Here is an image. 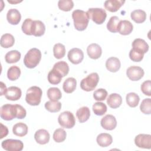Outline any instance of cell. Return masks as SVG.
Segmentation results:
<instances>
[{"mask_svg": "<svg viewBox=\"0 0 151 151\" xmlns=\"http://www.w3.org/2000/svg\"><path fill=\"white\" fill-rule=\"evenodd\" d=\"M72 18L74 27L77 30L81 31L86 29L89 22V18L86 12L76 9L72 13Z\"/></svg>", "mask_w": 151, "mask_h": 151, "instance_id": "1", "label": "cell"}, {"mask_svg": "<svg viewBox=\"0 0 151 151\" xmlns=\"http://www.w3.org/2000/svg\"><path fill=\"white\" fill-rule=\"evenodd\" d=\"M41 59V52L36 48L30 49L25 54L24 58V64L28 68H35Z\"/></svg>", "mask_w": 151, "mask_h": 151, "instance_id": "2", "label": "cell"}, {"mask_svg": "<svg viewBox=\"0 0 151 151\" xmlns=\"http://www.w3.org/2000/svg\"><path fill=\"white\" fill-rule=\"evenodd\" d=\"M42 94V90L39 87L32 86L27 91L25 101L31 106H38L41 102Z\"/></svg>", "mask_w": 151, "mask_h": 151, "instance_id": "3", "label": "cell"}, {"mask_svg": "<svg viewBox=\"0 0 151 151\" xmlns=\"http://www.w3.org/2000/svg\"><path fill=\"white\" fill-rule=\"evenodd\" d=\"M99 81V76L97 73H92L83 78L80 83V87L86 91L94 90Z\"/></svg>", "mask_w": 151, "mask_h": 151, "instance_id": "4", "label": "cell"}, {"mask_svg": "<svg viewBox=\"0 0 151 151\" xmlns=\"http://www.w3.org/2000/svg\"><path fill=\"white\" fill-rule=\"evenodd\" d=\"M86 12L89 19H91L93 22L99 25L102 24L107 17L106 11L100 8H89Z\"/></svg>", "mask_w": 151, "mask_h": 151, "instance_id": "5", "label": "cell"}, {"mask_svg": "<svg viewBox=\"0 0 151 151\" xmlns=\"http://www.w3.org/2000/svg\"><path fill=\"white\" fill-rule=\"evenodd\" d=\"M58 122L62 127L66 129H71L76 124L75 117L73 114L69 111L61 113L58 117Z\"/></svg>", "mask_w": 151, "mask_h": 151, "instance_id": "6", "label": "cell"}, {"mask_svg": "<svg viewBox=\"0 0 151 151\" xmlns=\"http://www.w3.org/2000/svg\"><path fill=\"white\" fill-rule=\"evenodd\" d=\"M1 117L5 120H11L16 118V107L15 105L5 104L1 107L0 110Z\"/></svg>", "mask_w": 151, "mask_h": 151, "instance_id": "7", "label": "cell"}, {"mask_svg": "<svg viewBox=\"0 0 151 151\" xmlns=\"http://www.w3.org/2000/svg\"><path fill=\"white\" fill-rule=\"evenodd\" d=\"M1 146L7 151H21L24 147V144L21 140L11 139L2 141Z\"/></svg>", "mask_w": 151, "mask_h": 151, "instance_id": "8", "label": "cell"}, {"mask_svg": "<svg viewBox=\"0 0 151 151\" xmlns=\"http://www.w3.org/2000/svg\"><path fill=\"white\" fill-rule=\"evenodd\" d=\"M144 74L143 69L139 66H130L126 70V75L127 77L133 81L140 80L143 77Z\"/></svg>", "mask_w": 151, "mask_h": 151, "instance_id": "9", "label": "cell"}, {"mask_svg": "<svg viewBox=\"0 0 151 151\" xmlns=\"http://www.w3.org/2000/svg\"><path fill=\"white\" fill-rule=\"evenodd\" d=\"M134 143L138 147L150 149L151 148V135L139 134L135 137Z\"/></svg>", "mask_w": 151, "mask_h": 151, "instance_id": "10", "label": "cell"}, {"mask_svg": "<svg viewBox=\"0 0 151 151\" xmlns=\"http://www.w3.org/2000/svg\"><path fill=\"white\" fill-rule=\"evenodd\" d=\"M67 56L69 61L71 63L78 64L83 61L84 58V53L81 49L74 48L68 51Z\"/></svg>", "mask_w": 151, "mask_h": 151, "instance_id": "11", "label": "cell"}, {"mask_svg": "<svg viewBox=\"0 0 151 151\" xmlns=\"http://www.w3.org/2000/svg\"><path fill=\"white\" fill-rule=\"evenodd\" d=\"M100 124L103 129L107 130H112L117 126V120L114 116L107 114L101 119Z\"/></svg>", "mask_w": 151, "mask_h": 151, "instance_id": "12", "label": "cell"}, {"mask_svg": "<svg viewBox=\"0 0 151 151\" xmlns=\"http://www.w3.org/2000/svg\"><path fill=\"white\" fill-rule=\"evenodd\" d=\"M21 90L16 86H11L8 87L5 93L6 99L8 100L16 101L20 99L21 97Z\"/></svg>", "mask_w": 151, "mask_h": 151, "instance_id": "13", "label": "cell"}, {"mask_svg": "<svg viewBox=\"0 0 151 151\" xmlns=\"http://www.w3.org/2000/svg\"><path fill=\"white\" fill-rule=\"evenodd\" d=\"M87 52L90 58L96 60L100 57L102 53V50L99 44L93 43L87 47Z\"/></svg>", "mask_w": 151, "mask_h": 151, "instance_id": "14", "label": "cell"}, {"mask_svg": "<svg viewBox=\"0 0 151 151\" xmlns=\"http://www.w3.org/2000/svg\"><path fill=\"white\" fill-rule=\"evenodd\" d=\"M50 135L45 129L38 130L34 134V139L37 143L40 145H45L48 143Z\"/></svg>", "mask_w": 151, "mask_h": 151, "instance_id": "15", "label": "cell"}, {"mask_svg": "<svg viewBox=\"0 0 151 151\" xmlns=\"http://www.w3.org/2000/svg\"><path fill=\"white\" fill-rule=\"evenodd\" d=\"M133 29L132 24L128 20H120L117 27V32L121 35H127L130 34Z\"/></svg>", "mask_w": 151, "mask_h": 151, "instance_id": "16", "label": "cell"}, {"mask_svg": "<svg viewBox=\"0 0 151 151\" xmlns=\"http://www.w3.org/2000/svg\"><path fill=\"white\" fill-rule=\"evenodd\" d=\"M45 31L44 24L40 20L33 21L31 27V34L35 37H41Z\"/></svg>", "mask_w": 151, "mask_h": 151, "instance_id": "17", "label": "cell"}, {"mask_svg": "<svg viewBox=\"0 0 151 151\" xmlns=\"http://www.w3.org/2000/svg\"><path fill=\"white\" fill-rule=\"evenodd\" d=\"M124 2L125 1L123 0H107L104 2V5L107 11L115 12L120 8Z\"/></svg>", "mask_w": 151, "mask_h": 151, "instance_id": "18", "label": "cell"}, {"mask_svg": "<svg viewBox=\"0 0 151 151\" xmlns=\"http://www.w3.org/2000/svg\"><path fill=\"white\" fill-rule=\"evenodd\" d=\"M6 19L11 25H17L21 21V15L17 9H10L6 14Z\"/></svg>", "mask_w": 151, "mask_h": 151, "instance_id": "19", "label": "cell"}, {"mask_svg": "<svg viewBox=\"0 0 151 151\" xmlns=\"http://www.w3.org/2000/svg\"><path fill=\"white\" fill-rule=\"evenodd\" d=\"M121 63L118 58L111 57L109 58L106 62V68L110 72L116 73L120 68Z\"/></svg>", "mask_w": 151, "mask_h": 151, "instance_id": "20", "label": "cell"}, {"mask_svg": "<svg viewBox=\"0 0 151 151\" xmlns=\"http://www.w3.org/2000/svg\"><path fill=\"white\" fill-rule=\"evenodd\" d=\"M122 103V96L117 93L110 94L107 99V103L112 109H116L120 106Z\"/></svg>", "mask_w": 151, "mask_h": 151, "instance_id": "21", "label": "cell"}, {"mask_svg": "<svg viewBox=\"0 0 151 151\" xmlns=\"http://www.w3.org/2000/svg\"><path fill=\"white\" fill-rule=\"evenodd\" d=\"M96 141L97 144L103 147H107L110 146L113 142L112 136L106 133H103L99 134L96 139Z\"/></svg>", "mask_w": 151, "mask_h": 151, "instance_id": "22", "label": "cell"}, {"mask_svg": "<svg viewBox=\"0 0 151 151\" xmlns=\"http://www.w3.org/2000/svg\"><path fill=\"white\" fill-rule=\"evenodd\" d=\"M28 126L26 124L19 122L16 123L12 127L13 133L17 136L23 137L25 136L28 133Z\"/></svg>", "mask_w": 151, "mask_h": 151, "instance_id": "23", "label": "cell"}, {"mask_svg": "<svg viewBox=\"0 0 151 151\" xmlns=\"http://www.w3.org/2000/svg\"><path fill=\"white\" fill-rule=\"evenodd\" d=\"M76 116L80 123H84L88 120L90 111L88 107L83 106L78 109L76 112Z\"/></svg>", "mask_w": 151, "mask_h": 151, "instance_id": "24", "label": "cell"}, {"mask_svg": "<svg viewBox=\"0 0 151 151\" xmlns=\"http://www.w3.org/2000/svg\"><path fill=\"white\" fill-rule=\"evenodd\" d=\"M130 17L136 23L140 24L145 21L147 16L145 11L142 9H136L131 12Z\"/></svg>", "mask_w": 151, "mask_h": 151, "instance_id": "25", "label": "cell"}, {"mask_svg": "<svg viewBox=\"0 0 151 151\" xmlns=\"http://www.w3.org/2000/svg\"><path fill=\"white\" fill-rule=\"evenodd\" d=\"M76 80L73 77H69L64 81L63 86V88L65 93H71L76 90Z\"/></svg>", "mask_w": 151, "mask_h": 151, "instance_id": "26", "label": "cell"}, {"mask_svg": "<svg viewBox=\"0 0 151 151\" xmlns=\"http://www.w3.org/2000/svg\"><path fill=\"white\" fill-rule=\"evenodd\" d=\"M52 68L58 71L63 77L67 76L69 72V66L64 61H61L56 63L54 65Z\"/></svg>", "mask_w": 151, "mask_h": 151, "instance_id": "27", "label": "cell"}, {"mask_svg": "<svg viewBox=\"0 0 151 151\" xmlns=\"http://www.w3.org/2000/svg\"><path fill=\"white\" fill-rule=\"evenodd\" d=\"M15 38L14 36L10 34H5L2 35L0 41L1 46L5 48L11 47L14 45Z\"/></svg>", "mask_w": 151, "mask_h": 151, "instance_id": "28", "label": "cell"}, {"mask_svg": "<svg viewBox=\"0 0 151 151\" xmlns=\"http://www.w3.org/2000/svg\"><path fill=\"white\" fill-rule=\"evenodd\" d=\"M21 58V53L17 50H11L8 52L5 56V61L9 64L15 63Z\"/></svg>", "mask_w": 151, "mask_h": 151, "instance_id": "29", "label": "cell"}, {"mask_svg": "<svg viewBox=\"0 0 151 151\" xmlns=\"http://www.w3.org/2000/svg\"><path fill=\"white\" fill-rule=\"evenodd\" d=\"M132 47L142 51L144 54L146 53L149 50V45L143 39L136 38L132 42Z\"/></svg>", "mask_w": 151, "mask_h": 151, "instance_id": "30", "label": "cell"}, {"mask_svg": "<svg viewBox=\"0 0 151 151\" xmlns=\"http://www.w3.org/2000/svg\"><path fill=\"white\" fill-rule=\"evenodd\" d=\"M48 98L52 101L59 100L62 97V93L60 90L57 87H50L47 92Z\"/></svg>", "mask_w": 151, "mask_h": 151, "instance_id": "31", "label": "cell"}, {"mask_svg": "<svg viewBox=\"0 0 151 151\" xmlns=\"http://www.w3.org/2000/svg\"><path fill=\"white\" fill-rule=\"evenodd\" d=\"M62 78V76L53 68L48 73L47 76V78L49 83L54 85L59 84L61 82Z\"/></svg>", "mask_w": 151, "mask_h": 151, "instance_id": "32", "label": "cell"}, {"mask_svg": "<svg viewBox=\"0 0 151 151\" xmlns=\"http://www.w3.org/2000/svg\"><path fill=\"white\" fill-rule=\"evenodd\" d=\"M21 75L20 68L16 66L13 65L9 67L7 71V77L11 81H15L17 80Z\"/></svg>", "mask_w": 151, "mask_h": 151, "instance_id": "33", "label": "cell"}, {"mask_svg": "<svg viewBox=\"0 0 151 151\" xmlns=\"http://www.w3.org/2000/svg\"><path fill=\"white\" fill-rule=\"evenodd\" d=\"M126 103L130 107H136L139 102V96L135 93H129L126 97Z\"/></svg>", "mask_w": 151, "mask_h": 151, "instance_id": "34", "label": "cell"}, {"mask_svg": "<svg viewBox=\"0 0 151 151\" xmlns=\"http://www.w3.org/2000/svg\"><path fill=\"white\" fill-rule=\"evenodd\" d=\"M45 109L51 113L58 112L61 110V103L60 101H48L45 103Z\"/></svg>", "mask_w": 151, "mask_h": 151, "instance_id": "35", "label": "cell"}, {"mask_svg": "<svg viewBox=\"0 0 151 151\" xmlns=\"http://www.w3.org/2000/svg\"><path fill=\"white\" fill-rule=\"evenodd\" d=\"M53 54L57 59L63 58L65 54V46L61 43L55 44L53 47Z\"/></svg>", "mask_w": 151, "mask_h": 151, "instance_id": "36", "label": "cell"}, {"mask_svg": "<svg viewBox=\"0 0 151 151\" xmlns=\"http://www.w3.org/2000/svg\"><path fill=\"white\" fill-rule=\"evenodd\" d=\"M120 19L117 16L111 17L107 24V29L113 33L117 32V27L120 22Z\"/></svg>", "mask_w": 151, "mask_h": 151, "instance_id": "37", "label": "cell"}, {"mask_svg": "<svg viewBox=\"0 0 151 151\" xmlns=\"http://www.w3.org/2000/svg\"><path fill=\"white\" fill-rule=\"evenodd\" d=\"M93 111L95 114L97 116H102L106 113L107 111L106 105L102 102H96L93 105Z\"/></svg>", "mask_w": 151, "mask_h": 151, "instance_id": "38", "label": "cell"}, {"mask_svg": "<svg viewBox=\"0 0 151 151\" xmlns=\"http://www.w3.org/2000/svg\"><path fill=\"white\" fill-rule=\"evenodd\" d=\"M144 54L142 51L132 48L129 52V57L134 62H140L143 60Z\"/></svg>", "mask_w": 151, "mask_h": 151, "instance_id": "39", "label": "cell"}, {"mask_svg": "<svg viewBox=\"0 0 151 151\" xmlns=\"http://www.w3.org/2000/svg\"><path fill=\"white\" fill-rule=\"evenodd\" d=\"M67 134L65 131L61 128L56 129L53 133V139L57 143H61L64 142L66 139Z\"/></svg>", "mask_w": 151, "mask_h": 151, "instance_id": "40", "label": "cell"}, {"mask_svg": "<svg viewBox=\"0 0 151 151\" xmlns=\"http://www.w3.org/2000/svg\"><path fill=\"white\" fill-rule=\"evenodd\" d=\"M60 9L63 11H70L74 6V3L71 0H60L58 2Z\"/></svg>", "mask_w": 151, "mask_h": 151, "instance_id": "41", "label": "cell"}, {"mask_svg": "<svg viewBox=\"0 0 151 151\" xmlns=\"http://www.w3.org/2000/svg\"><path fill=\"white\" fill-rule=\"evenodd\" d=\"M140 111L146 114L151 113V100L150 98L145 99L142 100L140 106Z\"/></svg>", "mask_w": 151, "mask_h": 151, "instance_id": "42", "label": "cell"}, {"mask_svg": "<svg viewBox=\"0 0 151 151\" xmlns=\"http://www.w3.org/2000/svg\"><path fill=\"white\" fill-rule=\"evenodd\" d=\"M107 96V91L104 88H99L93 93V97L97 101H103Z\"/></svg>", "mask_w": 151, "mask_h": 151, "instance_id": "43", "label": "cell"}, {"mask_svg": "<svg viewBox=\"0 0 151 151\" xmlns=\"http://www.w3.org/2000/svg\"><path fill=\"white\" fill-rule=\"evenodd\" d=\"M33 21L31 18H27L22 23L21 28L22 32L28 35H31V27Z\"/></svg>", "mask_w": 151, "mask_h": 151, "instance_id": "44", "label": "cell"}, {"mask_svg": "<svg viewBox=\"0 0 151 151\" xmlns=\"http://www.w3.org/2000/svg\"><path fill=\"white\" fill-rule=\"evenodd\" d=\"M150 86H151V81L150 80H146L144 81L140 87L142 92L146 96H151V90H150Z\"/></svg>", "mask_w": 151, "mask_h": 151, "instance_id": "45", "label": "cell"}, {"mask_svg": "<svg viewBox=\"0 0 151 151\" xmlns=\"http://www.w3.org/2000/svg\"><path fill=\"white\" fill-rule=\"evenodd\" d=\"M16 107V118L18 119H24L27 114L25 109L19 104H15Z\"/></svg>", "mask_w": 151, "mask_h": 151, "instance_id": "46", "label": "cell"}, {"mask_svg": "<svg viewBox=\"0 0 151 151\" xmlns=\"http://www.w3.org/2000/svg\"><path fill=\"white\" fill-rule=\"evenodd\" d=\"M8 134V129L6 126H4L2 123H1V137L0 139H2L6 136Z\"/></svg>", "mask_w": 151, "mask_h": 151, "instance_id": "47", "label": "cell"}, {"mask_svg": "<svg viewBox=\"0 0 151 151\" xmlns=\"http://www.w3.org/2000/svg\"><path fill=\"white\" fill-rule=\"evenodd\" d=\"M7 88L6 87V86L5 84L3 83V82H1V96H2V95H4L6 91Z\"/></svg>", "mask_w": 151, "mask_h": 151, "instance_id": "48", "label": "cell"}]
</instances>
